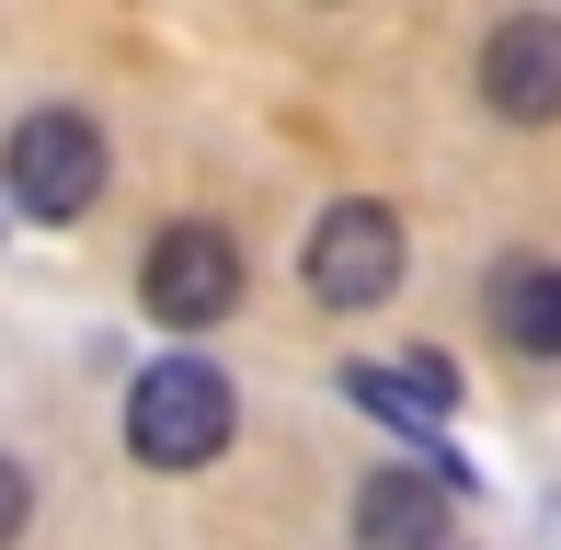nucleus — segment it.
<instances>
[{"label":"nucleus","mask_w":561,"mask_h":550,"mask_svg":"<svg viewBox=\"0 0 561 550\" xmlns=\"http://www.w3.org/2000/svg\"><path fill=\"white\" fill-rule=\"evenodd\" d=\"M229 424H241V402H229V379L207 356H161L126 390V447H138L149 470H207L229 447Z\"/></svg>","instance_id":"obj_1"},{"label":"nucleus","mask_w":561,"mask_h":550,"mask_svg":"<svg viewBox=\"0 0 561 550\" xmlns=\"http://www.w3.org/2000/svg\"><path fill=\"white\" fill-rule=\"evenodd\" d=\"M344 402L378 413V424H401V436H436V424L458 413V367L447 356H367V367H344Z\"/></svg>","instance_id":"obj_6"},{"label":"nucleus","mask_w":561,"mask_h":550,"mask_svg":"<svg viewBox=\"0 0 561 550\" xmlns=\"http://www.w3.org/2000/svg\"><path fill=\"white\" fill-rule=\"evenodd\" d=\"M481 298H493V333L516 356H561V264L550 253H504Z\"/></svg>","instance_id":"obj_8"},{"label":"nucleus","mask_w":561,"mask_h":550,"mask_svg":"<svg viewBox=\"0 0 561 550\" xmlns=\"http://www.w3.org/2000/svg\"><path fill=\"white\" fill-rule=\"evenodd\" d=\"M355 550H447V482L436 470H367L355 482Z\"/></svg>","instance_id":"obj_7"},{"label":"nucleus","mask_w":561,"mask_h":550,"mask_svg":"<svg viewBox=\"0 0 561 550\" xmlns=\"http://www.w3.org/2000/svg\"><path fill=\"white\" fill-rule=\"evenodd\" d=\"M481 104L504 127H550L561 115V12H516L481 35Z\"/></svg>","instance_id":"obj_5"},{"label":"nucleus","mask_w":561,"mask_h":550,"mask_svg":"<svg viewBox=\"0 0 561 550\" xmlns=\"http://www.w3.org/2000/svg\"><path fill=\"white\" fill-rule=\"evenodd\" d=\"M149 321H172V333H207V321L241 310V253H229V230L207 218H172L161 241H149V275H138Z\"/></svg>","instance_id":"obj_4"},{"label":"nucleus","mask_w":561,"mask_h":550,"mask_svg":"<svg viewBox=\"0 0 561 550\" xmlns=\"http://www.w3.org/2000/svg\"><path fill=\"white\" fill-rule=\"evenodd\" d=\"M23 516H35V482H23V459H0V550L23 539Z\"/></svg>","instance_id":"obj_9"},{"label":"nucleus","mask_w":561,"mask_h":550,"mask_svg":"<svg viewBox=\"0 0 561 550\" xmlns=\"http://www.w3.org/2000/svg\"><path fill=\"white\" fill-rule=\"evenodd\" d=\"M298 275H310L321 310H378V298L401 287V218L367 207V195L321 207V230H310V253H298Z\"/></svg>","instance_id":"obj_3"},{"label":"nucleus","mask_w":561,"mask_h":550,"mask_svg":"<svg viewBox=\"0 0 561 550\" xmlns=\"http://www.w3.org/2000/svg\"><path fill=\"white\" fill-rule=\"evenodd\" d=\"M0 184H12L23 218H81L92 195H104V127H92V115H69V104L23 115V127H12V161H0Z\"/></svg>","instance_id":"obj_2"}]
</instances>
